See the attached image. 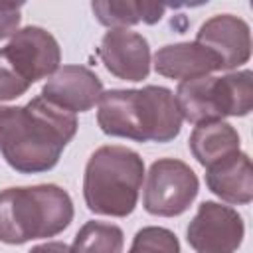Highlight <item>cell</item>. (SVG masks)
Segmentation results:
<instances>
[{
  "label": "cell",
  "instance_id": "6da1fadb",
  "mask_svg": "<svg viewBox=\"0 0 253 253\" xmlns=\"http://www.w3.org/2000/svg\"><path fill=\"white\" fill-rule=\"evenodd\" d=\"M75 132L77 117L42 95L22 107L0 105V152L16 172L51 170Z\"/></svg>",
  "mask_w": 253,
  "mask_h": 253
},
{
  "label": "cell",
  "instance_id": "7a4b0ae2",
  "mask_svg": "<svg viewBox=\"0 0 253 253\" xmlns=\"http://www.w3.org/2000/svg\"><path fill=\"white\" fill-rule=\"evenodd\" d=\"M97 123L109 136L164 144L180 134L182 115L170 89L146 85L105 91L99 99Z\"/></svg>",
  "mask_w": 253,
  "mask_h": 253
},
{
  "label": "cell",
  "instance_id": "3957f363",
  "mask_svg": "<svg viewBox=\"0 0 253 253\" xmlns=\"http://www.w3.org/2000/svg\"><path fill=\"white\" fill-rule=\"evenodd\" d=\"M73 202L55 184L6 188L0 192V241L22 245L32 239L55 237L69 227Z\"/></svg>",
  "mask_w": 253,
  "mask_h": 253
},
{
  "label": "cell",
  "instance_id": "277c9868",
  "mask_svg": "<svg viewBox=\"0 0 253 253\" xmlns=\"http://www.w3.org/2000/svg\"><path fill=\"white\" fill-rule=\"evenodd\" d=\"M144 162L138 152L119 144L97 148L85 166L83 198L89 211L126 217L138 202Z\"/></svg>",
  "mask_w": 253,
  "mask_h": 253
},
{
  "label": "cell",
  "instance_id": "5b68a950",
  "mask_svg": "<svg viewBox=\"0 0 253 253\" xmlns=\"http://www.w3.org/2000/svg\"><path fill=\"white\" fill-rule=\"evenodd\" d=\"M174 99L182 119L192 125L245 117L253 109V73L243 69L223 77L180 81Z\"/></svg>",
  "mask_w": 253,
  "mask_h": 253
},
{
  "label": "cell",
  "instance_id": "8992f818",
  "mask_svg": "<svg viewBox=\"0 0 253 253\" xmlns=\"http://www.w3.org/2000/svg\"><path fill=\"white\" fill-rule=\"evenodd\" d=\"M198 190V176L186 162L176 158H160L152 162L146 174L142 206L152 215L174 217L192 206Z\"/></svg>",
  "mask_w": 253,
  "mask_h": 253
},
{
  "label": "cell",
  "instance_id": "52a82bcc",
  "mask_svg": "<svg viewBox=\"0 0 253 253\" xmlns=\"http://www.w3.org/2000/svg\"><path fill=\"white\" fill-rule=\"evenodd\" d=\"M0 51L28 85L53 75L61 61L57 40L40 26L18 30Z\"/></svg>",
  "mask_w": 253,
  "mask_h": 253
},
{
  "label": "cell",
  "instance_id": "ba28073f",
  "mask_svg": "<svg viewBox=\"0 0 253 253\" xmlns=\"http://www.w3.org/2000/svg\"><path fill=\"white\" fill-rule=\"evenodd\" d=\"M186 235L196 253H235L243 241L245 225L233 208L202 202Z\"/></svg>",
  "mask_w": 253,
  "mask_h": 253
},
{
  "label": "cell",
  "instance_id": "9c48e42d",
  "mask_svg": "<svg viewBox=\"0 0 253 253\" xmlns=\"http://www.w3.org/2000/svg\"><path fill=\"white\" fill-rule=\"evenodd\" d=\"M105 69L125 81H142L150 73V47L144 36L128 30H109L97 49Z\"/></svg>",
  "mask_w": 253,
  "mask_h": 253
},
{
  "label": "cell",
  "instance_id": "30bf717a",
  "mask_svg": "<svg viewBox=\"0 0 253 253\" xmlns=\"http://www.w3.org/2000/svg\"><path fill=\"white\" fill-rule=\"evenodd\" d=\"M103 95V83L95 71L85 65H63L43 85L42 97L69 113L93 109Z\"/></svg>",
  "mask_w": 253,
  "mask_h": 253
},
{
  "label": "cell",
  "instance_id": "8fae6325",
  "mask_svg": "<svg viewBox=\"0 0 253 253\" xmlns=\"http://www.w3.org/2000/svg\"><path fill=\"white\" fill-rule=\"evenodd\" d=\"M196 42L213 51L223 69L239 67L251 57L249 26L233 14H217L206 20L196 34Z\"/></svg>",
  "mask_w": 253,
  "mask_h": 253
},
{
  "label": "cell",
  "instance_id": "7c38bea8",
  "mask_svg": "<svg viewBox=\"0 0 253 253\" xmlns=\"http://www.w3.org/2000/svg\"><path fill=\"white\" fill-rule=\"evenodd\" d=\"M219 57L198 42H182L160 47L154 53V71L168 79H198L219 71Z\"/></svg>",
  "mask_w": 253,
  "mask_h": 253
},
{
  "label": "cell",
  "instance_id": "4fadbf2b",
  "mask_svg": "<svg viewBox=\"0 0 253 253\" xmlns=\"http://www.w3.org/2000/svg\"><path fill=\"white\" fill-rule=\"evenodd\" d=\"M206 184L210 192L227 204L243 206L253 200V168L245 152H237L210 168H206Z\"/></svg>",
  "mask_w": 253,
  "mask_h": 253
},
{
  "label": "cell",
  "instance_id": "5bb4252c",
  "mask_svg": "<svg viewBox=\"0 0 253 253\" xmlns=\"http://www.w3.org/2000/svg\"><path fill=\"white\" fill-rule=\"evenodd\" d=\"M190 152L204 166L210 168L233 154L239 152V134L237 130L223 121H211L196 125L190 134Z\"/></svg>",
  "mask_w": 253,
  "mask_h": 253
},
{
  "label": "cell",
  "instance_id": "9a60e30c",
  "mask_svg": "<svg viewBox=\"0 0 253 253\" xmlns=\"http://www.w3.org/2000/svg\"><path fill=\"white\" fill-rule=\"evenodd\" d=\"M95 18L111 30H126L134 24H156L166 12V4L140 0H97L91 4Z\"/></svg>",
  "mask_w": 253,
  "mask_h": 253
},
{
  "label": "cell",
  "instance_id": "2e32d148",
  "mask_svg": "<svg viewBox=\"0 0 253 253\" xmlns=\"http://www.w3.org/2000/svg\"><path fill=\"white\" fill-rule=\"evenodd\" d=\"M125 235L115 223L87 221L71 243V253H123Z\"/></svg>",
  "mask_w": 253,
  "mask_h": 253
},
{
  "label": "cell",
  "instance_id": "e0dca14e",
  "mask_svg": "<svg viewBox=\"0 0 253 253\" xmlns=\"http://www.w3.org/2000/svg\"><path fill=\"white\" fill-rule=\"evenodd\" d=\"M128 253H180V243L170 229L148 225L136 231Z\"/></svg>",
  "mask_w": 253,
  "mask_h": 253
},
{
  "label": "cell",
  "instance_id": "ac0fdd59",
  "mask_svg": "<svg viewBox=\"0 0 253 253\" xmlns=\"http://www.w3.org/2000/svg\"><path fill=\"white\" fill-rule=\"evenodd\" d=\"M32 85H28L16 71L14 67L6 61V57L0 51V101H12L22 97Z\"/></svg>",
  "mask_w": 253,
  "mask_h": 253
},
{
  "label": "cell",
  "instance_id": "d6986e66",
  "mask_svg": "<svg viewBox=\"0 0 253 253\" xmlns=\"http://www.w3.org/2000/svg\"><path fill=\"white\" fill-rule=\"evenodd\" d=\"M22 20V4H0V40H6L18 32Z\"/></svg>",
  "mask_w": 253,
  "mask_h": 253
},
{
  "label": "cell",
  "instance_id": "ffe728a7",
  "mask_svg": "<svg viewBox=\"0 0 253 253\" xmlns=\"http://www.w3.org/2000/svg\"><path fill=\"white\" fill-rule=\"evenodd\" d=\"M28 253H71V249H69V245H65L61 241H47V243L32 247Z\"/></svg>",
  "mask_w": 253,
  "mask_h": 253
}]
</instances>
